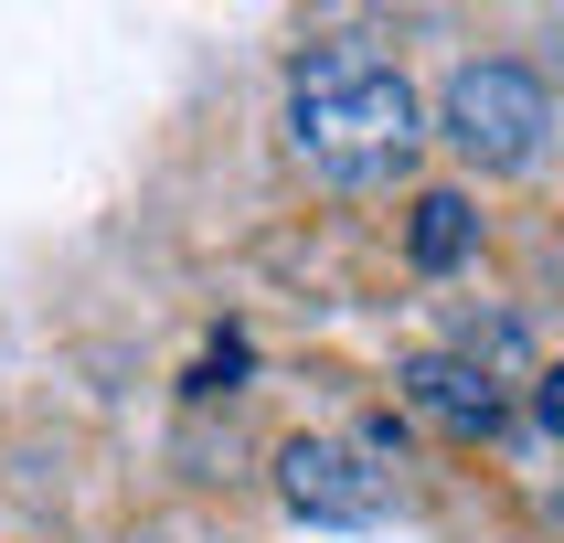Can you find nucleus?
Instances as JSON below:
<instances>
[{
  "label": "nucleus",
  "instance_id": "nucleus-1",
  "mask_svg": "<svg viewBox=\"0 0 564 543\" xmlns=\"http://www.w3.org/2000/svg\"><path fill=\"white\" fill-rule=\"evenodd\" d=\"M415 139H426V107L394 75V54H373V43H310L288 64V150L310 160L330 192L405 182Z\"/></svg>",
  "mask_w": 564,
  "mask_h": 543
},
{
  "label": "nucleus",
  "instance_id": "nucleus-2",
  "mask_svg": "<svg viewBox=\"0 0 564 543\" xmlns=\"http://www.w3.org/2000/svg\"><path fill=\"white\" fill-rule=\"evenodd\" d=\"M426 128H437L458 160H479V171H522V160H543V139H554V86H543L533 64H511V54H479V64H458L437 86Z\"/></svg>",
  "mask_w": 564,
  "mask_h": 543
},
{
  "label": "nucleus",
  "instance_id": "nucleus-3",
  "mask_svg": "<svg viewBox=\"0 0 564 543\" xmlns=\"http://www.w3.org/2000/svg\"><path fill=\"white\" fill-rule=\"evenodd\" d=\"M278 490L310 522H373L383 511V469H362V447H341V437H299L278 458Z\"/></svg>",
  "mask_w": 564,
  "mask_h": 543
},
{
  "label": "nucleus",
  "instance_id": "nucleus-4",
  "mask_svg": "<svg viewBox=\"0 0 564 543\" xmlns=\"http://www.w3.org/2000/svg\"><path fill=\"white\" fill-rule=\"evenodd\" d=\"M405 394H415V415H437V426H458V437H479V426L501 415V383L479 373V362H447V351H426V362H415Z\"/></svg>",
  "mask_w": 564,
  "mask_h": 543
},
{
  "label": "nucleus",
  "instance_id": "nucleus-5",
  "mask_svg": "<svg viewBox=\"0 0 564 543\" xmlns=\"http://www.w3.org/2000/svg\"><path fill=\"white\" fill-rule=\"evenodd\" d=\"M415 267H426V278H447V267H458V256L479 246V203L469 192H415Z\"/></svg>",
  "mask_w": 564,
  "mask_h": 543
},
{
  "label": "nucleus",
  "instance_id": "nucleus-6",
  "mask_svg": "<svg viewBox=\"0 0 564 543\" xmlns=\"http://www.w3.org/2000/svg\"><path fill=\"white\" fill-rule=\"evenodd\" d=\"M533 415H543V426L564 437V362H554V373H533Z\"/></svg>",
  "mask_w": 564,
  "mask_h": 543
}]
</instances>
